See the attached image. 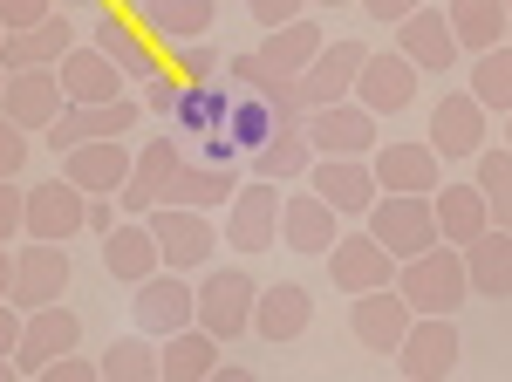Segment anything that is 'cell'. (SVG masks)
Masks as SVG:
<instances>
[{"instance_id":"1","label":"cell","mask_w":512,"mask_h":382,"mask_svg":"<svg viewBox=\"0 0 512 382\" xmlns=\"http://www.w3.org/2000/svg\"><path fill=\"white\" fill-rule=\"evenodd\" d=\"M321 48H328V41H321L315 21H287V28H274V35H260V48L226 55V76H233L239 96H267V103H274V96L315 62Z\"/></svg>"},{"instance_id":"2","label":"cell","mask_w":512,"mask_h":382,"mask_svg":"<svg viewBox=\"0 0 512 382\" xmlns=\"http://www.w3.org/2000/svg\"><path fill=\"white\" fill-rule=\"evenodd\" d=\"M396 294L410 301V314H444V321H458V307L472 301L465 253H458V246H431L424 260H403V267H396Z\"/></svg>"},{"instance_id":"3","label":"cell","mask_w":512,"mask_h":382,"mask_svg":"<svg viewBox=\"0 0 512 382\" xmlns=\"http://www.w3.org/2000/svg\"><path fill=\"white\" fill-rule=\"evenodd\" d=\"M362 62H369V48L362 41H328L315 62L301 69V76L280 89L274 103L287 116H308V110H328V103H349L355 96V76H362Z\"/></svg>"},{"instance_id":"4","label":"cell","mask_w":512,"mask_h":382,"mask_svg":"<svg viewBox=\"0 0 512 382\" xmlns=\"http://www.w3.org/2000/svg\"><path fill=\"white\" fill-rule=\"evenodd\" d=\"M362 232L390 253L396 267L403 260H424L431 246H444L437 239V212H431V198H403V191H383L376 205H369V219H362Z\"/></svg>"},{"instance_id":"5","label":"cell","mask_w":512,"mask_h":382,"mask_svg":"<svg viewBox=\"0 0 512 382\" xmlns=\"http://www.w3.org/2000/svg\"><path fill=\"white\" fill-rule=\"evenodd\" d=\"M130 321H137V335H151V342H171V335L198 328V287H192V273L158 267L151 280H137V287H130Z\"/></svg>"},{"instance_id":"6","label":"cell","mask_w":512,"mask_h":382,"mask_svg":"<svg viewBox=\"0 0 512 382\" xmlns=\"http://www.w3.org/2000/svg\"><path fill=\"white\" fill-rule=\"evenodd\" d=\"M253 301H260V280L246 267H205L198 280V328L226 348L239 335H253Z\"/></svg>"},{"instance_id":"7","label":"cell","mask_w":512,"mask_h":382,"mask_svg":"<svg viewBox=\"0 0 512 382\" xmlns=\"http://www.w3.org/2000/svg\"><path fill=\"white\" fill-rule=\"evenodd\" d=\"M280 198H287L280 185L246 178V185L233 191V205H226V232H219V246L239 253V260H253V253L280 246Z\"/></svg>"},{"instance_id":"8","label":"cell","mask_w":512,"mask_h":382,"mask_svg":"<svg viewBox=\"0 0 512 382\" xmlns=\"http://www.w3.org/2000/svg\"><path fill=\"white\" fill-rule=\"evenodd\" d=\"M178 171H185V137H178V130H164V137H151V144H137V164H130V185H123L117 212H123V219H151L164 198H171Z\"/></svg>"},{"instance_id":"9","label":"cell","mask_w":512,"mask_h":382,"mask_svg":"<svg viewBox=\"0 0 512 382\" xmlns=\"http://www.w3.org/2000/svg\"><path fill=\"white\" fill-rule=\"evenodd\" d=\"M144 123V103L137 96H117V103H69V110L48 123V151L55 157H69V151H82V144H110V137H130Z\"/></svg>"},{"instance_id":"10","label":"cell","mask_w":512,"mask_h":382,"mask_svg":"<svg viewBox=\"0 0 512 382\" xmlns=\"http://www.w3.org/2000/svg\"><path fill=\"white\" fill-rule=\"evenodd\" d=\"M76 232H89V198H82L69 178H41V185H28V205H21V239L69 246Z\"/></svg>"},{"instance_id":"11","label":"cell","mask_w":512,"mask_h":382,"mask_svg":"<svg viewBox=\"0 0 512 382\" xmlns=\"http://www.w3.org/2000/svg\"><path fill=\"white\" fill-rule=\"evenodd\" d=\"M458 355H465L458 321H444V314H417L390 362H396V382H444L451 369H458Z\"/></svg>"},{"instance_id":"12","label":"cell","mask_w":512,"mask_h":382,"mask_svg":"<svg viewBox=\"0 0 512 382\" xmlns=\"http://www.w3.org/2000/svg\"><path fill=\"white\" fill-rule=\"evenodd\" d=\"M144 226H151V239H158V253H164V267H171V273H205V267H212V246H219V232H212V212L158 205Z\"/></svg>"},{"instance_id":"13","label":"cell","mask_w":512,"mask_h":382,"mask_svg":"<svg viewBox=\"0 0 512 382\" xmlns=\"http://www.w3.org/2000/svg\"><path fill=\"white\" fill-rule=\"evenodd\" d=\"M89 48H103V55L123 69V82H137V89L158 82V76H171L158 55H151V35H144L123 7H96V14H89Z\"/></svg>"},{"instance_id":"14","label":"cell","mask_w":512,"mask_h":382,"mask_svg":"<svg viewBox=\"0 0 512 382\" xmlns=\"http://www.w3.org/2000/svg\"><path fill=\"white\" fill-rule=\"evenodd\" d=\"M369 178L376 191H403V198H431L444 185V157L431 144H410V137H390V144H376L369 151Z\"/></svg>"},{"instance_id":"15","label":"cell","mask_w":512,"mask_h":382,"mask_svg":"<svg viewBox=\"0 0 512 382\" xmlns=\"http://www.w3.org/2000/svg\"><path fill=\"white\" fill-rule=\"evenodd\" d=\"M69 294V246H14V294L7 301L21 307V314H41V307H55Z\"/></svg>"},{"instance_id":"16","label":"cell","mask_w":512,"mask_h":382,"mask_svg":"<svg viewBox=\"0 0 512 382\" xmlns=\"http://www.w3.org/2000/svg\"><path fill=\"white\" fill-rule=\"evenodd\" d=\"M301 137H308V151H315V157H369V151H376V116L349 96V103L308 110V116H301Z\"/></svg>"},{"instance_id":"17","label":"cell","mask_w":512,"mask_h":382,"mask_svg":"<svg viewBox=\"0 0 512 382\" xmlns=\"http://www.w3.org/2000/svg\"><path fill=\"white\" fill-rule=\"evenodd\" d=\"M82 348V314L76 307H41V314H28V328H21V348H14V369L35 382L48 362H62V355H76Z\"/></svg>"},{"instance_id":"18","label":"cell","mask_w":512,"mask_h":382,"mask_svg":"<svg viewBox=\"0 0 512 382\" xmlns=\"http://www.w3.org/2000/svg\"><path fill=\"white\" fill-rule=\"evenodd\" d=\"M130 164H137V144H130V137H110V144H82V151H69L62 157V178H69L82 198H123Z\"/></svg>"},{"instance_id":"19","label":"cell","mask_w":512,"mask_h":382,"mask_svg":"<svg viewBox=\"0 0 512 382\" xmlns=\"http://www.w3.org/2000/svg\"><path fill=\"white\" fill-rule=\"evenodd\" d=\"M308 191L321 205H335L342 219H369V205L383 198L376 178H369V157H315L308 164Z\"/></svg>"},{"instance_id":"20","label":"cell","mask_w":512,"mask_h":382,"mask_svg":"<svg viewBox=\"0 0 512 382\" xmlns=\"http://www.w3.org/2000/svg\"><path fill=\"white\" fill-rule=\"evenodd\" d=\"M396 55H403L417 76H424V69H431V76L458 69V35H451V21H444V7L424 0L417 14H403V21H396Z\"/></svg>"},{"instance_id":"21","label":"cell","mask_w":512,"mask_h":382,"mask_svg":"<svg viewBox=\"0 0 512 382\" xmlns=\"http://www.w3.org/2000/svg\"><path fill=\"white\" fill-rule=\"evenodd\" d=\"M130 21L164 48H185V41H212L219 7L212 0H130Z\"/></svg>"},{"instance_id":"22","label":"cell","mask_w":512,"mask_h":382,"mask_svg":"<svg viewBox=\"0 0 512 382\" xmlns=\"http://www.w3.org/2000/svg\"><path fill=\"white\" fill-rule=\"evenodd\" d=\"M410 321H417V314H410V301H403L396 287H376V294H355L349 301V335L369 348V355H396L403 335H410Z\"/></svg>"},{"instance_id":"23","label":"cell","mask_w":512,"mask_h":382,"mask_svg":"<svg viewBox=\"0 0 512 382\" xmlns=\"http://www.w3.org/2000/svg\"><path fill=\"white\" fill-rule=\"evenodd\" d=\"M328 280L342 287V294H376V287H396V260L369 239V232H342L335 246H328Z\"/></svg>"},{"instance_id":"24","label":"cell","mask_w":512,"mask_h":382,"mask_svg":"<svg viewBox=\"0 0 512 382\" xmlns=\"http://www.w3.org/2000/svg\"><path fill=\"white\" fill-rule=\"evenodd\" d=\"M492 144V130H485V110L472 103V89H451V96H437L431 110V151L444 164H458V157H478Z\"/></svg>"},{"instance_id":"25","label":"cell","mask_w":512,"mask_h":382,"mask_svg":"<svg viewBox=\"0 0 512 382\" xmlns=\"http://www.w3.org/2000/svg\"><path fill=\"white\" fill-rule=\"evenodd\" d=\"M355 103L369 116H396L417 103V69L396 55V48H369V62H362V76H355Z\"/></svg>"},{"instance_id":"26","label":"cell","mask_w":512,"mask_h":382,"mask_svg":"<svg viewBox=\"0 0 512 382\" xmlns=\"http://www.w3.org/2000/svg\"><path fill=\"white\" fill-rule=\"evenodd\" d=\"M82 48L76 28H69V14H55V21H41V28H21V35L0 41V76H41V69H62V55Z\"/></svg>"},{"instance_id":"27","label":"cell","mask_w":512,"mask_h":382,"mask_svg":"<svg viewBox=\"0 0 512 382\" xmlns=\"http://www.w3.org/2000/svg\"><path fill=\"white\" fill-rule=\"evenodd\" d=\"M69 110V96H62V76L55 69H41V76H7V96H0V116L14 123V130H28V137H48V123Z\"/></svg>"},{"instance_id":"28","label":"cell","mask_w":512,"mask_h":382,"mask_svg":"<svg viewBox=\"0 0 512 382\" xmlns=\"http://www.w3.org/2000/svg\"><path fill=\"white\" fill-rule=\"evenodd\" d=\"M342 239V212L321 205L315 191H287L280 198V246L287 253H328Z\"/></svg>"},{"instance_id":"29","label":"cell","mask_w":512,"mask_h":382,"mask_svg":"<svg viewBox=\"0 0 512 382\" xmlns=\"http://www.w3.org/2000/svg\"><path fill=\"white\" fill-rule=\"evenodd\" d=\"M308 321H315V294H308L301 280L260 287V301H253V335H260V342H301Z\"/></svg>"},{"instance_id":"30","label":"cell","mask_w":512,"mask_h":382,"mask_svg":"<svg viewBox=\"0 0 512 382\" xmlns=\"http://www.w3.org/2000/svg\"><path fill=\"white\" fill-rule=\"evenodd\" d=\"M239 89L233 82H178V103H171V130L178 137H226V116H233Z\"/></svg>"},{"instance_id":"31","label":"cell","mask_w":512,"mask_h":382,"mask_svg":"<svg viewBox=\"0 0 512 382\" xmlns=\"http://www.w3.org/2000/svg\"><path fill=\"white\" fill-rule=\"evenodd\" d=\"M55 76H62V96H69V103H117V96H130L123 69L103 55V48H89V41L62 55V69H55Z\"/></svg>"},{"instance_id":"32","label":"cell","mask_w":512,"mask_h":382,"mask_svg":"<svg viewBox=\"0 0 512 382\" xmlns=\"http://www.w3.org/2000/svg\"><path fill=\"white\" fill-rule=\"evenodd\" d=\"M431 212H437V239L444 246H478L485 232H492V219H485V198H478V185H437L431 191Z\"/></svg>"},{"instance_id":"33","label":"cell","mask_w":512,"mask_h":382,"mask_svg":"<svg viewBox=\"0 0 512 382\" xmlns=\"http://www.w3.org/2000/svg\"><path fill=\"white\" fill-rule=\"evenodd\" d=\"M103 267L117 273L123 287L151 280V273L164 267V253H158V239H151V226H144V219H123V226L103 239Z\"/></svg>"},{"instance_id":"34","label":"cell","mask_w":512,"mask_h":382,"mask_svg":"<svg viewBox=\"0 0 512 382\" xmlns=\"http://www.w3.org/2000/svg\"><path fill=\"white\" fill-rule=\"evenodd\" d=\"M444 21L458 35V55H485L506 41V0H444Z\"/></svg>"},{"instance_id":"35","label":"cell","mask_w":512,"mask_h":382,"mask_svg":"<svg viewBox=\"0 0 512 382\" xmlns=\"http://www.w3.org/2000/svg\"><path fill=\"white\" fill-rule=\"evenodd\" d=\"M465 280L478 301H512V232H485L465 246Z\"/></svg>"},{"instance_id":"36","label":"cell","mask_w":512,"mask_h":382,"mask_svg":"<svg viewBox=\"0 0 512 382\" xmlns=\"http://www.w3.org/2000/svg\"><path fill=\"white\" fill-rule=\"evenodd\" d=\"M233 191H239V171L233 164H185L178 171V185H171V198L164 205H185V212H219V205H233Z\"/></svg>"},{"instance_id":"37","label":"cell","mask_w":512,"mask_h":382,"mask_svg":"<svg viewBox=\"0 0 512 382\" xmlns=\"http://www.w3.org/2000/svg\"><path fill=\"white\" fill-rule=\"evenodd\" d=\"M219 355H226V348L212 342L205 328H185V335L158 342V382H205L219 369Z\"/></svg>"},{"instance_id":"38","label":"cell","mask_w":512,"mask_h":382,"mask_svg":"<svg viewBox=\"0 0 512 382\" xmlns=\"http://www.w3.org/2000/svg\"><path fill=\"white\" fill-rule=\"evenodd\" d=\"M301 116H287L280 103H267V96H239L233 103V116H226V137H233V151H260V144H274L280 130H294Z\"/></svg>"},{"instance_id":"39","label":"cell","mask_w":512,"mask_h":382,"mask_svg":"<svg viewBox=\"0 0 512 382\" xmlns=\"http://www.w3.org/2000/svg\"><path fill=\"white\" fill-rule=\"evenodd\" d=\"M478 164V198H485V219H492V232H512V151L506 144H485V151L472 157Z\"/></svg>"},{"instance_id":"40","label":"cell","mask_w":512,"mask_h":382,"mask_svg":"<svg viewBox=\"0 0 512 382\" xmlns=\"http://www.w3.org/2000/svg\"><path fill=\"white\" fill-rule=\"evenodd\" d=\"M308 164H315V151H308V137H301V123H294V130H280L274 144L253 151V178H267V185H294V178H308Z\"/></svg>"},{"instance_id":"41","label":"cell","mask_w":512,"mask_h":382,"mask_svg":"<svg viewBox=\"0 0 512 382\" xmlns=\"http://www.w3.org/2000/svg\"><path fill=\"white\" fill-rule=\"evenodd\" d=\"M472 103L485 116L512 110V41H499V48H485V55H472Z\"/></svg>"},{"instance_id":"42","label":"cell","mask_w":512,"mask_h":382,"mask_svg":"<svg viewBox=\"0 0 512 382\" xmlns=\"http://www.w3.org/2000/svg\"><path fill=\"white\" fill-rule=\"evenodd\" d=\"M96 369H103V382H158V342L151 335H123V342H110L96 355Z\"/></svg>"},{"instance_id":"43","label":"cell","mask_w":512,"mask_h":382,"mask_svg":"<svg viewBox=\"0 0 512 382\" xmlns=\"http://www.w3.org/2000/svg\"><path fill=\"white\" fill-rule=\"evenodd\" d=\"M171 76L178 82H219L226 76V55L212 41H185V48H171Z\"/></svg>"},{"instance_id":"44","label":"cell","mask_w":512,"mask_h":382,"mask_svg":"<svg viewBox=\"0 0 512 382\" xmlns=\"http://www.w3.org/2000/svg\"><path fill=\"white\" fill-rule=\"evenodd\" d=\"M28 151H35V137H28V130H14V123L0 116V185H14V178H21Z\"/></svg>"},{"instance_id":"45","label":"cell","mask_w":512,"mask_h":382,"mask_svg":"<svg viewBox=\"0 0 512 382\" xmlns=\"http://www.w3.org/2000/svg\"><path fill=\"white\" fill-rule=\"evenodd\" d=\"M41 21H55V0H0V28H7V35L41 28Z\"/></svg>"},{"instance_id":"46","label":"cell","mask_w":512,"mask_h":382,"mask_svg":"<svg viewBox=\"0 0 512 382\" xmlns=\"http://www.w3.org/2000/svg\"><path fill=\"white\" fill-rule=\"evenodd\" d=\"M301 7H308V0H246V14H253L267 35H274V28H287V21H301Z\"/></svg>"},{"instance_id":"47","label":"cell","mask_w":512,"mask_h":382,"mask_svg":"<svg viewBox=\"0 0 512 382\" xmlns=\"http://www.w3.org/2000/svg\"><path fill=\"white\" fill-rule=\"evenodd\" d=\"M35 382H103V369H96L89 355H62V362H48Z\"/></svg>"},{"instance_id":"48","label":"cell","mask_w":512,"mask_h":382,"mask_svg":"<svg viewBox=\"0 0 512 382\" xmlns=\"http://www.w3.org/2000/svg\"><path fill=\"white\" fill-rule=\"evenodd\" d=\"M21 205H28V191H21V185H0V246H14V239H21Z\"/></svg>"},{"instance_id":"49","label":"cell","mask_w":512,"mask_h":382,"mask_svg":"<svg viewBox=\"0 0 512 382\" xmlns=\"http://www.w3.org/2000/svg\"><path fill=\"white\" fill-rule=\"evenodd\" d=\"M21 328H28V314L14 301H0V355H7V362H14V348H21Z\"/></svg>"},{"instance_id":"50","label":"cell","mask_w":512,"mask_h":382,"mask_svg":"<svg viewBox=\"0 0 512 382\" xmlns=\"http://www.w3.org/2000/svg\"><path fill=\"white\" fill-rule=\"evenodd\" d=\"M362 7H369V21H376V28H396V21H403V14H417L424 0H362Z\"/></svg>"},{"instance_id":"51","label":"cell","mask_w":512,"mask_h":382,"mask_svg":"<svg viewBox=\"0 0 512 382\" xmlns=\"http://www.w3.org/2000/svg\"><path fill=\"white\" fill-rule=\"evenodd\" d=\"M205 382H260V376H253V369H239V362H219Z\"/></svg>"},{"instance_id":"52","label":"cell","mask_w":512,"mask_h":382,"mask_svg":"<svg viewBox=\"0 0 512 382\" xmlns=\"http://www.w3.org/2000/svg\"><path fill=\"white\" fill-rule=\"evenodd\" d=\"M14 294V246H0V301Z\"/></svg>"},{"instance_id":"53","label":"cell","mask_w":512,"mask_h":382,"mask_svg":"<svg viewBox=\"0 0 512 382\" xmlns=\"http://www.w3.org/2000/svg\"><path fill=\"white\" fill-rule=\"evenodd\" d=\"M62 7H69V14H96V7H110V0H55V14H62Z\"/></svg>"},{"instance_id":"54","label":"cell","mask_w":512,"mask_h":382,"mask_svg":"<svg viewBox=\"0 0 512 382\" xmlns=\"http://www.w3.org/2000/svg\"><path fill=\"white\" fill-rule=\"evenodd\" d=\"M0 382H28V376H21V369H14V362H7V355H0Z\"/></svg>"},{"instance_id":"55","label":"cell","mask_w":512,"mask_h":382,"mask_svg":"<svg viewBox=\"0 0 512 382\" xmlns=\"http://www.w3.org/2000/svg\"><path fill=\"white\" fill-rule=\"evenodd\" d=\"M499 144H506V151H512V110H506V130H499Z\"/></svg>"},{"instance_id":"56","label":"cell","mask_w":512,"mask_h":382,"mask_svg":"<svg viewBox=\"0 0 512 382\" xmlns=\"http://www.w3.org/2000/svg\"><path fill=\"white\" fill-rule=\"evenodd\" d=\"M506 41H512V0H506Z\"/></svg>"},{"instance_id":"57","label":"cell","mask_w":512,"mask_h":382,"mask_svg":"<svg viewBox=\"0 0 512 382\" xmlns=\"http://www.w3.org/2000/svg\"><path fill=\"white\" fill-rule=\"evenodd\" d=\"M315 7H349V0H315Z\"/></svg>"},{"instance_id":"58","label":"cell","mask_w":512,"mask_h":382,"mask_svg":"<svg viewBox=\"0 0 512 382\" xmlns=\"http://www.w3.org/2000/svg\"><path fill=\"white\" fill-rule=\"evenodd\" d=\"M0 96H7V76H0Z\"/></svg>"},{"instance_id":"59","label":"cell","mask_w":512,"mask_h":382,"mask_svg":"<svg viewBox=\"0 0 512 382\" xmlns=\"http://www.w3.org/2000/svg\"><path fill=\"white\" fill-rule=\"evenodd\" d=\"M0 41H7V28H0Z\"/></svg>"}]
</instances>
